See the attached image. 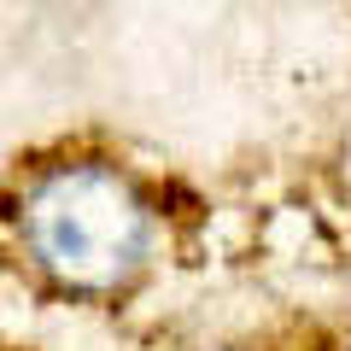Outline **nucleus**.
I'll return each mask as SVG.
<instances>
[{
	"instance_id": "f257e3e1",
	"label": "nucleus",
	"mask_w": 351,
	"mask_h": 351,
	"mask_svg": "<svg viewBox=\"0 0 351 351\" xmlns=\"http://www.w3.org/2000/svg\"><path fill=\"white\" fill-rule=\"evenodd\" d=\"M29 252L53 281L76 293H112L147 258V205L112 170H59L29 193L24 211Z\"/></svg>"
}]
</instances>
